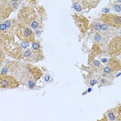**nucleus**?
I'll list each match as a JSON object with an SVG mask.
<instances>
[{"instance_id": "obj_1", "label": "nucleus", "mask_w": 121, "mask_h": 121, "mask_svg": "<svg viewBox=\"0 0 121 121\" xmlns=\"http://www.w3.org/2000/svg\"><path fill=\"white\" fill-rule=\"evenodd\" d=\"M42 71L35 66L30 65L28 66L27 69L24 71L21 77V82L30 88H33L34 85L37 82V80L42 76Z\"/></svg>"}, {"instance_id": "obj_2", "label": "nucleus", "mask_w": 121, "mask_h": 121, "mask_svg": "<svg viewBox=\"0 0 121 121\" xmlns=\"http://www.w3.org/2000/svg\"><path fill=\"white\" fill-rule=\"evenodd\" d=\"M44 58L42 47L39 42H34L31 48L27 49L22 55V59L24 61L31 63H35Z\"/></svg>"}, {"instance_id": "obj_3", "label": "nucleus", "mask_w": 121, "mask_h": 121, "mask_svg": "<svg viewBox=\"0 0 121 121\" xmlns=\"http://www.w3.org/2000/svg\"><path fill=\"white\" fill-rule=\"evenodd\" d=\"M1 47H4V51H6L10 56L16 59H20L21 57L22 58L23 54L22 52V48L17 43L14 42V40L1 37Z\"/></svg>"}, {"instance_id": "obj_4", "label": "nucleus", "mask_w": 121, "mask_h": 121, "mask_svg": "<svg viewBox=\"0 0 121 121\" xmlns=\"http://www.w3.org/2000/svg\"><path fill=\"white\" fill-rule=\"evenodd\" d=\"M15 34L19 39L24 42H34L35 41L34 32L26 25L20 23L18 24Z\"/></svg>"}, {"instance_id": "obj_5", "label": "nucleus", "mask_w": 121, "mask_h": 121, "mask_svg": "<svg viewBox=\"0 0 121 121\" xmlns=\"http://www.w3.org/2000/svg\"><path fill=\"white\" fill-rule=\"evenodd\" d=\"M37 17L35 10L30 7H24L19 10L17 15V19L20 24L26 25L33 22Z\"/></svg>"}, {"instance_id": "obj_6", "label": "nucleus", "mask_w": 121, "mask_h": 121, "mask_svg": "<svg viewBox=\"0 0 121 121\" xmlns=\"http://www.w3.org/2000/svg\"><path fill=\"white\" fill-rule=\"evenodd\" d=\"M100 19L105 24L109 26L116 28H121V16L115 14L107 13L102 15Z\"/></svg>"}, {"instance_id": "obj_7", "label": "nucleus", "mask_w": 121, "mask_h": 121, "mask_svg": "<svg viewBox=\"0 0 121 121\" xmlns=\"http://www.w3.org/2000/svg\"><path fill=\"white\" fill-rule=\"evenodd\" d=\"M108 48L109 56L112 58L120 56L121 54V35L113 37L109 44Z\"/></svg>"}, {"instance_id": "obj_8", "label": "nucleus", "mask_w": 121, "mask_h": 121, "mask_svg": "<svg viewBox=\"0 0 121 121\" xmlns=\"http://www.w3.org/2000/svg\"><path fill=\"white\" fill-rule=\"evenodd\" d=\"M19 85L18 80L11 76L7 75H1L0 86L2 89H15Z\"/></svg>"}, {"instance_id": "obj_9", "label": "nucleus", "mask_w": 121, "mask_h": 121, "mask_svg": "<svg viewBox=\"0 0 121 121\" xmlns=\"http://www.w3.org/2000/svg\"><path fill=\"white\" fill-rule=\"evenodd\" d=\"M121 70V62L116 57L109 60L104 71L107 73H112Z\"/></svg>"}, {"instance_id": "obj_10", "label": "nucleus", "mask_w": 121, "mask_h": 121, "mask_svg": "<svg viewBox=\"0 0 121 121\" xmlns=\"http://www.w3.org/2000/svg\"><path fill=\"white\" fill-rule=\"evenodd\" d=\"M13 10L14 9L11 5L10 1H1V6H0L1 19L8 17Z\"/></svg>"}, {"instance_id": "obj_11", "label": "nucleus", "mask_w": 121, "mask_h": 121, "mask_svg": "<svg viewBox=\"0 0 121 121\" xmlns=\"http://www.w3.org/2000/svg\"><path fill=\"white\" fill-rule=\"evenodd\" d=\"M80 3L82 4V9H91L95 8L98 6V4L100 3V1H91V0H86V1H81Z\"/></svg>"}, {"instance_id": "obj_12", "label": "nucleus", "mask_w": 121, "mask_h": 121, "mask_svg": "<svg viewBox=\"0 0 121 121\" xmlns=\"http://www.w3.org/2000/svg\"><path fill=\"white\" fill-rule=\"evenodd\" d=\"M114 116L115 121H121V104L111 109Z\"/></svg>"}, {"instance_id": "obj_13", "label": "nucleus", "mask_w": 121, "mask_h": 121, "mask_svg": "<svg viewBox=\"0 0 121 121\" xmlns=\"http://www.w3.org/2000/svg\"><path fill=\"white\" fill-rule=\"evenodd\" d=\"M80 1H74L73 4V7L75 10L77 11H81L82 8V5L80 4Z\"/></svg>"}, {"instance_id": "obj_14", "label": "nucleus", "mask_w": 121, "mask_h": 121, "mask_svg": "<svg viewBox=\"0 0 121 121\" xmlns=\"http://www.w3.org/2000/svg\"><path fill=\"white\" fill-rule=\"evenodd\" d=\"M91 28H93L95 30H101L102 25L100 22H94L91 26Z\"/></svg>"}, {"instance_id": "obj_15", "label": "nucleus", "mask_w": 121, "mask_h": 121, "mask_svg": "<svg viewBox=\"0 0 121 121\" xmlns=\"http://www.w3.org/2000/svg\"><path fill=\"white\" fill-rule=\"evenodd\" d=\"M112 8L114 10H116L117 12H120L121 10V6L119 4H112Z\"/></svg>"}, {"instance_id": "obj_16", "label": "nucleus", "mask_w": 121, "mask_h": 121, "mask_svg": "<svg viewBox=\"0 0 121 121\" xmlns=\"http://www.w3.org/2000/svg\"><path fill=\"white\" fill-rule=\"evenodd\" d=\"M31 26L33 28H36L38 26V23H37V22H35L34 21L33 22L31 23Z\"/></svg>"}, {"instance_id": "obj_17", "label": "nucleus", "mask_w": 121, "mask_h": 121, "mask_svg": "<svg viewBox=\"0 0 121 121\" xmlns=\"http://www.w3.org/2000/svg\"><path fill=\"white\" fill-rule=\"evenodd\" d=\"M97 121H108L107 118L106 117V116L104 114V116H103V118H100V119H99V120H98Z\"/></svg>"}]
</instances>
